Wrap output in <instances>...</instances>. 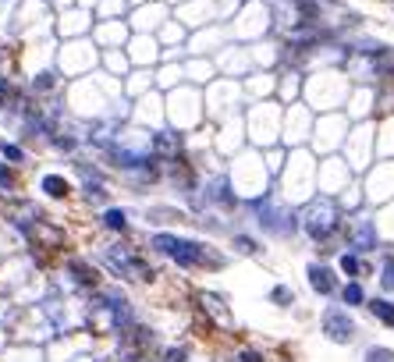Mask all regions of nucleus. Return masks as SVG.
Segmentation results:
<instances>
[{
  "mask_svg": "<svg viewBox=\"0 0 394 362\" xmlns=\"http://www.w3.org/2000/svg\"><path fill=\"white\" fill-rule=\"evenodd\" d=\"M341 238H344V249L359 252V256H369L380 249V227L376 220L355 213V217H344V227H341Z\"/></svg>",
  "mask_w": 394,
  "mask_h": 362,
  "instance_id": "20e7f679",
  "label": "nucleus"
},
{
  "mask_svg": "<svg viewBox=\"0 0 394 362\" xmlns=\"http://www.w3.org/2000/svg\"><path fill=\"white\" fill-rule=\"evenodd\" d=\"M341 302L351 309V305H366L369 298H366V288H362V281H348L344 288H341Z\"/></svg>",
  "mask_w": 394,
  "mask_h": 362,
  "instance_id": "a211bd4d",
  "label": "nucleus"
},
{
  "mask_svg": "<svg viewBox=\"0 0 394 362\" xmlns=\"http://www.w3.org/2000/svg\"><path fill=\"white\" fill-rule=\"evenodd\" d=\"M100 227L111 231V234H128V231H132L128 210H125V206H107V210L100 213Z\"/></svg>",
  "mask_w": 394,
  "mask_h": 362,
  "instance_id": "9d476101",
  "label": "nucleus"
},
{
  "mask_svg": "<svg viewBox=\"0 0 394 362\" xmlns=\"http://www.w3.org/2000/svg\"><path fill=\"white\" fill-rule=\"evenodd\" d=\"M298 220H302V234L320 245V242H330V238L341 234V227H344V206H341L337 196L320 192V196L305 199V206L298 210Z\"/></svg>",
  "mask_w": 394,
  "mask_h": 362,
  "instance_id": "f257e3e1",
  "label": "nucleus"
},
{
  "mask_svg": "<svg viewBox=\"0 0 394 362\" xmlns=\"http://www.w3.org/2000/svg\"><path fill=\"white\" fill-rule=\"evenodd\" d=\"M305 277H309V288H313L316 295H334V291H337V273H334V266H327V263H309V266H305Z\"/></svg>",
  "mask_w": 394,
  "mask_h": 362,
  "instance_id": "1a4fd4ad",
  "label": "nucleus"
},
{
  "mask_svg": "<svg viewBox=\"0 0 394 362\" xmlns=\"http://www.w3.org/2000/svg\"><path fill=\"white\" fill-rule=\"evenodd\" d=\"M57 86H61V82H57V72H40V75L33 79V86H29V89H33L36 96H43V93H54Z\"/></svg>",
  "mask_w": 394,
  "mask_h": 362,
  "instance_id": "aec40b11",
  "label": "nucleus"
},
{
  "mask_svg": "<svg viewBox=\"0 0 394 362\" xmlns=\"http://www.w3.org/2000/svg\"><path fill=\"white\" fill-rule=\"evenodd\" d=\"M103 263H107L111 273H118V277H125V281H153V277H157V270H153L139 252L121 249V245H107V249H103Z\"/></svg>",
  "mask_w": 394,
  "mask_h": 362,
  "instance_id": "7ed1b4c3",
  "label": "nucleus"
},
{
  "mask_svg": "<svg viewBox=\"0 0 394 362\" xmlns=\"http://www.w3.org/2000/svg\"><path fill=\"white\" fill-rule=\"evenodd\" d=\"M320 323H323L327 341H334V344H348L355 337V319L348 316V309H327Z\"/></svg>",
  "mask_w": 394,
  "mask_h": 362,
  "instance_id": "6e6552de",
  "label": "nucleus"
},
{
  "mask_svg": "<svg viewBox=\"0 0 394 362\" xmlns=\"http://www.w3.org/2000/svg\"><path fill=\"white\" fill-rule=\"evenodd\" d=\"M231 249H235L238 256H256L263 245H259L252 234H245V231H235V234H231Z\"/></svg>",
  "mask_w": 394,
  "mask_h": 362,
  "instance_id": "f3484780",
  "label": "nucleus"
},
{
  "mask_svg": "<svg viewBox=\"0 0 394 362\" xmlns=\"http://www.w3.org/2000/svg\"><path fill=\"white\" fill-rule=\"evenodd\" d=\"M18 188V174H15V164L0 160V192H15Z\"/></svg>",
  "mask_w": 394,
  "mask_h": 362,
  "instance_id": "412c9836",
  "label": "nucleus"
},
{
  "mask_svg": "<svg viewBox=\"0 0 394 362\" xmlns=\"http://www.w3.org/2000/svg\"><path fill=\"white\" fill-rule=\"evenodd\" d=\"M366 362H394V351H390V348H369V351H366Z\"/></svg>",
  "mask_w": 394,
  "mask_h": 362,
  "instance_id": "393cba45",
  "label": "nucleus"
},
{
  "mask_svg": "<svg viewBox=\"0 0 394 362\" xmlns=\"http://www.w3.org/2000/svg\"><path fill=\"white\" fill-rule=\"evenodd\" d=\"M68 273H72L82 288H100V270H96L89 259H82V256H72V259H68Z\"/></svg>",
  "mask_w": 394,
  "mask_h": 362,
  "instance_id": "9b49d317",
  "label": "nucleus"
},
{
  "mask_svg": "<svg viewBox=\"0 0 394 362\" xmlns=\"http://www.w3.org/2000/svg\"><path fill=\"white\" fill-rule=\"evenodd\" d=\"M100 54H103V61H107V68H111L114 79H121V75L132 68V61H128L125 54H118V50H100Z\"/></svg>",
  "mask_w": 394,
  "mask_h": 362,
  "instance_id": "6ab92c4d",
  "label": "nucleus"
},
{
  "mask_svg": "<svg viewBox=\"0 0 394 362\" xmlns=\"http://www.w3.org/2000/svg\"><path fill=\"white\" fill-rule=\"evenodd\" d=\"M150 149L160 157V160H174V157H185L188 153V139L181 128H157L153 139H150Z\"/></svg>",
  "mask_w": 394,
  "mask_h": 362,
  "instance_id": "423d86ee",
  "label": "nucleus"
},
{
  "mask_svg": "<svg viewBox=\"0 0 394 362\" xmlns=\"http://www.w3.org/2000/svg\"><path fill=\"white\" fill-rule=\"evenodd\" d=\"M0 153H4V160H8V164H15V167H18V164H26V149H22V146H15V142H0Z\"/></svg>",
  "mask_w": 394,
  "mask_h": 362,
  "instance_id": "5701e85b",
  "label": "nucleus"
},
{
  "mask_svg": "<svg viewBox=\"0 0 394 362\" xmlns=\"http://www.w3.org/2000/svg\"><path fill=\"white\" fill-rule=\"evenodd\" d=\"M366 309H369L383 327H394V302H390V298H369Z\"/></svg>",
  "mask_w": 394,
  "mask_h": 362,
  "instance_id": "dca6fc26",
  "label": "nucleus"
},
{
  "mask_svg": "<svg viewBox=\"0 0 394 362\" xmlns=\"http://www.w3.org/2000/svg\"><path fill=\"white\" fill-rule=\"evenodd\" d=\"M238 362H266V358H263V351H256V348H245V351L238 355Z\"/></svg>",
  "mask_w": 394,
  "mask_h": 362,
  "instance_id": "bb28decb",
  "label": "nucleus"
},
{
  "mask_svg": "<svg viewBox=\"0 0 394 362\" xmlns=\"http://www.w3.org/2000/svg\"><path fill=\"white\" fill-rule=\"evenodd\" d=\"M82 199L89 203V206H107L111 203V185H107V178H93V181H82Z\"/></svg>",
  "mask_w": 394,
  "mask_h": 362,
  "instance_id": "ddd939ff",
  "label": "nucleus"
},
{
  "mask_svg": "<svg viewBox=\"0 0 394 362\" xmlns=\"http://www.w3.org/2000/svg\"><path fill=\"white\" fill-rule=\"evenodd\" d=\"M348 181H351L348 164H341V160H334V157L320 164V192H327V196H341V192H348Z\"/></svg>",
  "mask_w": 394,
  "mask_h": 362,
  "instance_id": "0eeeda50",
  "label": "nucleus"
},
{
  "mask_svg": "<svg viewBox=\"0 0 394 362\" xmlns=\"http://www.w3.org/2000/svg\"><path fill=\"white\" fill-rule=\"evenodd\" d=\"M40 188H43L50 199H57V203H61V199L68 203V199L75 196V185H72L64 174H43V178H40Z\"/></svg>",
  "mask_w": 394,
  "mask_h": 362,
  "instance_id": "f8f14e48",
  "label": "nucleus"
},
{
  "mask_svg": "<svg viewBox=\"0 0 394 362\" xmlns=\"http://www.w3.org/2000/svg\"><path fill=\"white\" fill-rule=\"evenodd\" d=\"M337 270H341L348 281H359V277L366 273V266H362V256H359V252H351V249H344V252L337 256Z\"/></svg>",
  "mask_w": 394,
  "mask_h": 362,
  "instance_id": "2eb2a0df",
  "label": "nucleus"
},
{
  "mask_svg": "<svg viewBox=\"0 0 394 362\" xmlns=\"http://www.w3.org/2000/svg\"><path fill=\"white\" fill-rule=\"evenodd\" d=\"M270 298H274L277 305H291V302H295V291H291L288 284H277V288L270 291Z\"/></svg>",
  "mask_w": 394,
  "mask_h": 362,
  "instance_id": "b1692460",
  "label": "nucleus"
},
{
  "mask_svg": "<svg viewBox=\"0 0 394 362\" xmlns=\"http://www.w3.org/2000/svg\"><path fill=\"white\" fill-rule=\"evenodd\" d=\"M203 196H206L210 206H217V210H224V213H235V210L242 206V196H238V188H235V181H231L227 171L206 178V181H203Z\"/></svg>",
  "mask_w": 394,
  "mask_h": 362,
  "instance_id": "39448f33",
  "label": "nucleus"
},
{
  "mask_svg": "<svg viewBox=\"0 0 394 362\" xmlns=\"http://www.w3.org/2000/svg\"><path fill=\"white\" fill-rule=\"evenodd\" d=\"M188 358V348H167L164 351V362H185Z\"/></svg>",
  "mask_w": 394,
  "mask_h": 362,
  "instance_id": "a878e982",
  "label": "nucleus"
},
{
  "mask_svg": "<svg viewBox=\"0 0 394 362\" xmlns=\"http://www.w3.org/2000/svg\"><path fill=\"white\" fill-rule=\"evenodd\" d=\"M199 305H203V309H206V312H210V316L220 323V327H231V323H235V319H231V312L224 309V298H220V295L203 291V295H199Z\"/></svg>",
  "mask_w": 394,
  "mask_h": 362,
  "instance_id": "4468645a",
  "label": "nucleus"
},
{
  "mask_svg": "<svg viewBox=\"0 0 394 362\" xmlns=\"http://www.w3.org/2000/svg\"><path fill=\"white\" fill-rule=\"evenodd\" d=\"M305 96L316 103L313 111L330 114V111H337V107L348 103L351 86H348V79H341L337 72H320V75H313V82H305Z\"/></svg>",
  "mask_w": 394,
  "mask_h": 362,
  "instance_id": "f03ea898",
  "label": "nucleus"
},
{
  "mask_svg": "<svg viewBox=\"0 0 394 362\" xmlns=\"http://www.w3.org/2000/svg\"><path fill=\"white\" fill-rule=\"evenodd\" d=\"M380 288H383V291H394V256H383V259H380Z\"/></svg>",
  "mask_w": 394,
  "mask_h": 362,
  "instance_id": "4be33fe9",
  "label": "nucleus"
}]
</instances>
